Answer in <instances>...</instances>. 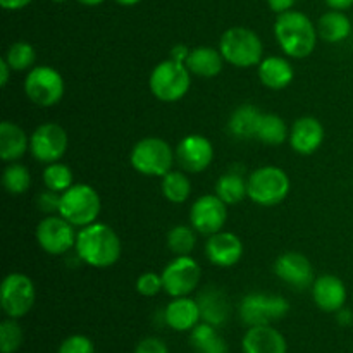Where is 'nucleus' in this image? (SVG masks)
Instances as JSON below:
<instances>
[{"label": "nucleus", "instance_id": "obj_1", "mask_svg": "<svg viewBox=\"0 0 353 353\" xmlns=\"http://www.w3.org/2000/svg\"><path fill=\"white\" fill-rule=\"evenodd\" d=\"M76 254L90 268L107 269L123 254L121 238L109 224L93 223L81 228L76 236Z\"/></svg>", "mask_w": 353, "mask_h": 353}, {"label": "nucleus", "instance_id": "obj_2", "mask_svg": "<svg viewBox=\"0 0 353 353\" xmlns=\"http://www.w3.org/2000/svg\"><path fill=\"white\" fill-rule=\"evenodd\" d=\"M274 34L281 50L293 59L309 57L316 50L317 37H319L312 19L307 14L293 9L278 14Z\"/></svg>", "mask_w": 353, "mask_h": 353}, {"label": "nucleus", "instance_id": "obj_3", "mask_svg": "<svg viewBox=\"0 0 353 353\" xmlns=\"http://www.w3.org/2000/svg\"><path fill=\"white\" fill-rule=\"evenodd\" d=\"M219 50L228 64L240 69L254 68L264 59V43L261 37L245 26H233L224 31L219 40Z\"/></svg>", "mask_w": 353, "mask_h": 353}, {"label": "nucleus", "instance_id": "obj_4", "mask_svg": "<svg viewBox=\"0 0 353 353\" xmlns=\"http://www.w3.org/2000/svg\"><path fill=\"white\" fill-rule=\"evenodd\" d=\"M292 183L288 174L276 165H264L250 172L247 179V195L262 207L279 205L288 196Z\"/></svg>", "mask_w": 353, "mask_h": 353}, {"label": "nucleus", "instance_id": "obj_5", "mask_svg": "<svg viewBox=\"0 0 353 353\" xmlns=\"http://www.w3.org/2000/svg\"><path fill=\"white\" fill-rule=\"evenodd\" d=\"M148 86L155 99L161 102H178L192 86V72L183 62L168 59L159 62L152 71Z\"/></svg>", "mask_w": 353, "mask_h": 353}, {"label": "nucleus", "instance_id": "obj_6", "mask_svg": "<svg viewBox=\"0 0 353 353\" xmlns=\"http://www.w3.org/2000/svg\"><path fill=\"white\" fill-rule=\"evenodd\" d=\"M176 154L171 145L157 137H148L134 143L130 162L137 172L143 176H165L172 171Z\"/></svg>", "mask_w": 353, "mask_h": 353}, {"label": "nucleus", "instance_id": "obj_7", "mask_svg": "<svg viewBox=\"0 0 353 353\" xmlns=\"http://www.w3.org/2000/svg\"><path fill=\"white\" fill-rule=\"evenodd\" d=\"M102 210V202L97 190L90 185H72L61 193L59 214L68 219L72 226L85 228L97 223Z\"/></svg>", "mask_w": 353, "mask_h": 353}, {"label": "nucleus", "instance_id": "obj_8", "mask_svg": "<svg viewBox=\"0 0 353 353\" xmlns=\"http://www.w3.org/2000/svg\"><path fill=\"white\" fill-rule=\"evenodd\" d=\"M240 319L245 326H269L290 312L285 296L274 293H250L240 303Z\"/></svg>", "mask_w": 353, "mask_h": 353}, {"label": "nucleus", "instance_id": "obj_9", "mask_svg": "<svg viewBox=\"0 0 353 353\" xmlns=\"http://www.w3.org/2000/svg\"><path fill=\"white\" fill-rule=\"evenodd\" d=\"M64 79L50 65H34L24 79V93L38 107H54L64 97Z\"/></svg>", "mask_w": 353, "mask_h": 353}, {"label": "nucleus", "instance_id": "obj_10", "mask_svg": "<svg viewBox=\"0 0 353 353\" xmlns=\"http://www.w3.org/2000/svg\"><path fill=\"white\" fill-rule=\"evenodd\" d=\"M37 290L33 281L23 272H10L3 278L0 286V305L3 314L10 319H21L34 305Z\"/></svg>", "mask_w": 353, "mask_h": 353}, {"label": "nucleus", "instance_id": "obj_11", "mask_svg": "<svg viewBox=\"0 0 353 353\" xmlns=\"http://www.w3.org/2000/svg\"><path fill=\"white\" fill-rule=\"evenodd\" d=\"M34 236L43 252L50 255H64L76 247L78 233H74V226L61 214H50L37 224Z\"/></svg>", "mask_w": 353, "mask_h": 353}, {"label": "nucleus", "instance_id": "obj_12", "mask_svg": "<svg viewBox=\"0 0 353 353\" xmlns=\"http://www.w3.org/2000/svg\"><path fill=\"white\" fill-rule=\"evenodd\" d=\"M164 292L172 299L188 296L199 286L202 278V269L199 262L190 255H176L162 271Z\"/></svg>", "mask_w": 353, "mask_h": 353}, {"label": "nucleus", "instance_id": "obj_13", "mask_svg": "<svg viewBox=\"0 0 353 353\" xmlns=\"http://www.w3.org/2000/svg\"><path fill=\"white\" fill-rule=\"evenodd\" d=\"M69 147V137L57 123H43L31 133L30 152L41 164L59 162Z\"/></svg>", "mask_w": 353, "mask_h": 353}, {"label": "nucleus", "instance_id": "obj_14", "mask_svg": "<svg viewBox=\"0 0 353 353\" xmlns=\"http://www.w3.org/2000/svg\"><path fill=\"white\" fill-rule=\"evenodd\" d=\"M228 221V205L214 193V195H202L193 202L190 209V223L195 228L196 233L210 236L214 233L223 231Z\"/></svg>", "mask_w": 353, "mask_h": 353}, {"label": "nucleus", "instance_id": "obj_15", "mask_svg": "<svg viewBox=\"0 0 353 353\" xmlns=\"http://www.w3.org/2000/svg\"><path fill=\"white\" fill-rule=\"evenodd\" d=\"M176 161L186 172H202L212 164L214 147L202 134H186L174 148Z\"/></svg>", "mask_w": 353, "mask_h": 353}, {"label": "nucleus", "instance_id": "obj_16", "mask_svg": "<svg viewBox=\"0 0 353 353\" xmlns=\"http://www.w3.org/2000/svg\"><path fill=\"white\" fill-rule=\"evenodd\" d=\"M274 272L283 283L295 290L312 288L316 276L309 259L299 252H286L279 255L274 262Z\"/></svg>", "mask_w": 353, "mask_h": 353}, {"label": "nucleus", "instance_id": "obj_17", "mask_svg": "<svg viewBox=\"0 0 353 353\" xmlns=\"http://www.w3.org/2000/svg\"><path fill=\"white\" fill-rule=\"evenodd\" d=\"M205 255L217 268H233L243 257V243L230 231H219L207 238Z\"/></svg>", "mask_w": 353, "mask_h": 353}, {"label": "nucleus", "instance_id": "obj_18", "mask_svg": "<svg viewBox=\"0 0 353 353\" xmlns=\"http://www.w3.org/2000/svg\"><path fill=\"white\" fill-rule=\"evenodd\" d=\"M290 145L300 155H312L324 141V126L317 117H299L290 128Z\"/></svg>", "mask_w": 353, "mask_h": 353}, {"label": "nucleus", "instance_id": "obj_19", "mask_svg": "<svg viewBox=\"0 0 353 353\" xmlns=\"http://www.w3.org/2000/svg\"><path fill=\"white\" fill-rule=\"evenodd\" d=\"M312 299L323 312L336 314L347 303V286L338 276L323 274L314 281Z\"/></svg>", "mask_w": 353, "mask_h": 353}, {"label": "nucleus", "instance_id": "obj_20", "mask_svg": "<svg viewBox=\"0 0 353 353\" xmlns=\"http://www.w3.org/2000/svg\"><path fill=\"white\" fill-rule=\"evenodd\" d=\"M241 350L243 353H286L288 343L272 324L254 326L248 327L241 338Z\"/></svg>", "mask_w": 353, "mask_h": 353}, {"label": "nucleus", "instance_id": "obj_21", "mask_svg": "<svg viewBox=\"0 0 353 353\" xmlns=\"http://www.w3.org/2000/svg\"><path fill=\"white\" fill-rule=\"evenodd\" d=\"M164 321L171 330L179 333L192 331L202 321L199 302L190 296L172 299L164 310Z\"/></svg>", "mask_w": 353, "mask_h": 353}, {"label": "nucleus", "instance_id": "obj_22", "mask_svg": "<svg viewBox=\"0 0 353 353\" xmlns=\"http://www.w3.org/2000/svg\"><path fill=\"white\" fill-rule=\"evenodd\" d=\"M196 302H199L200 316H202L203 323L219 327L224 326L226 321L230 319L231 309L228 296L224 295V292L217 290L216 286H209V288L203 290L199 299H196Z\"/></svg>", "mask_w": 353, "mask_h": 353}, {"label": "nucleus", "instance_id": "obj_23", "mask_svg": "<svg viewBox=\"0 0 353 353\" xmlns=\"http://www.w3.org/2000/svg\"><path fill=\"white\" fill-rule=\"evenodd\" d=\"M259 78L264 86L271 90H283L290 86L293 81V65L285 57H278V55H271V57L262 59L261 64L257 65Z\"/></svg>", "mask_w": 353, "mask_h": 353}, {"label": "nucleus", "instance_id": "obj_24", "mask_svg": "<svg viewBox=\"0 0 353 353\" xmlns=\"http://www.w3.org/2000/svg\"><path fill=\"white\" fill-rule=\"evenodd\" d=\"M30 148L26 131L10 121L0 124V159L3 162H16Z\"/></svg>", "mask_w": 353, "mask_h": 353}, {"label": "nucleus", "instance_id": "obj_25", "mask_svg": "<svg viewBox=\"0 0 353 353\" xmlns=\"http://www.w3.org/2000/svg\"><path fill=\"white\" fill-rule=\"evenodd\" d=\"M224 57L219 48L212 47H196L190 52L186 59V68L190 72L200 78H216L224 65Z\"/></svg>", "mask_w": 353, "mask_h": 353}, {"label": "nucleus", "instance_id": "obj_26", "mask_svg": "<svg viewBox=\"0 0 353 353\" xmlns=\"http://www.w3.org/2000/svg\"><path fill=\"white\" fill-rule=\"evenodd\" d=\"M317 33L326 43H340L352 33V21L343 10H327L317 21Z\"/></svg>", "mask_w": 353, "mask_h": 353}, {"label": "nucleus", "instance_id": "obj_27", "mask_svg": "<svg viewBox=\"0 0 353 353\" xmlns=\"http://www.w3.org/2000/svg\"><path fill=\"white\" fill-rule=\"evenodd\" d=\"M261 116L262 112L257 107L252 105V103H243V105L236 107L230 116L228 130L234 138L250 140V138H255V131H257Z\"/></svg>", "mask_w": 353, "mask_h": 353}, {"label": "nucleus", "instance_id": "obj_28", "mask_svg": "<svg viewBox=\"0 0 353 353\" xmlns=\"http://www.w3.org/2000/svg\"><path fill=\"white\" fill-rule=\"evenodd\" d=\"M190 343L196 353H230L228 343L212 324L199 323L190 331Z\"/></svg>", "mask_w": 353, "mask_h": 353}, {"label": "nucleus", "instance_id": "obj_29", "mask_svg": "<svg viewBox=\"0 0 353 353\" xmlns=\"http://www.w3.org/2000/svg\"><path fill=\"white\" fill-rule=\"evenodd\" d=\"M290 138L288 124L285 119L276 114H264L262 112L259 119L257 131H255V140L262 141L265 145H281Z\"/></svg>", "mask_w": 353, "mask_h": 353}, {"label": "nucleus", "instance_id": "obj_30", "mask_svg": "<svg viewBox=\"0 0 353 353\" xmlns=\"http://www.w3.org/2000/svg\"><path fill=\"white\" fill-rule=\"evenodd\" d=\"M216 195L226 205H236L247 195V179L234 169L228 171L216 181Z\"/></svg>", "mask_w": 353, "mask_h": 353}, {"label": "nucleus", "instance_id": "obj_31", "mask_svg": "<svg viewBox=\"0 0 353 353\" xmlns=\"http://www.w3.org/2000/svg\"><path fill=\"white\" fill-rule=\"evenodd\" d=\"M162 195L171 203H185L192 195V181L181 171H169L162 176Z\"/></svg>", "mask_w": 353, "mask_h": 353}, {"label": "nucleus", "instance_id": "obj_32", "mask_svg": "<svg viewBox=\"0 0 353 353\" xmlns=\"http://www.w3.org/2000/svg\"><path fill=\"white\" fill-rule=\"evenodd\" d=\"M2 185L9 195H23L31 185L30 169L19 162H10L2 174Z\"/></svg>", "mask_w": 353, "mask_h": 353}, {"label": "nucleus", "instance_id": "obj_33", "mask_svg": "<svg viewBox=\"0 0 353 353\" xmlns=\"http://www.w3.org/2000/svg\"><path fill=\"white\" fill-rule=\"evenodd\" d=\"M43 185L47 190H52L55 193H64L65 190L71 188L72 183V171L69 165L62 162H52L47 164L43 169Z\"/></svg>", "mask_w": 353, "mask_h": 353}, {"label": "nucleus", "instance_id": "obj_34", "mask_svg": "<svg viewBox=\"0 0 353 353\" xmlns=\"http://www.w3.org/2000/svg\"><path fill=\"white\" fill-rule=\"evenodd\" d=\"M165 241H168L169 250H171L174 255H190L193 250H195V243H196L195 228L183 226V224L171 228Z\"/></svg>", "mask_w": 353, "mask_h": 353}, {"label": "nucleus", "instance_id": "obj_35", "mask_svg": "<svg viewBox=\"0 0 353 353\" xmlns=\"http://www.w3.org/2000/svg\"><path fill=\"white\" fill-rule=\"evenodd\" d=\"M3 59L12 68V71H28V69L34 68L37 52H34L33 45H30L28 41H16L7 48V54Z\"/></svg>", "mask_w": 353, "mask_h": 353}, {"label": "nucleus", "instance_id": "obj_36", "mask_svg": "<svg viewBox=\"0 0 353 353\" xmlns=\"http://www.w3.org/2000/svg\"><path fill=\"white\" fill-rule=\"evenodd\" d=\"M23 345V330H21L17 319L7 317L0 324V352L16 353Z\"/></svg>", "mask_w": 353, "mask_h": 353}, {"label": "nucleus", "instance_id": "obj_37", "mask_svg": "<svg viewBox=\"0 0 353 353\" xmlns=\"http://www.w3.org/2000/svg\"><path fill=\"white\" fill-rule=\"evenodd\" d=\"M164 290V283H162V276L155 274V272H143L140 278L137 279V292L141 296H155Z\"/></svg>", "mask_w": 353, "mask_h": 353}, {"label": "nucleus", "instance_id": "obj_38", "mask_svg": "<svg viewBox=\"0 0 353 353\" xmlns=\"http://www.w3.org/2000/svg\"><path fill=\"white\" fill-rule=\"evenodd\" d=\"M57 353H95V345L88 336L72 334L62 341Z\"/></svg>", "mask_w": 353, "mask_h": 353}, {"label": "nucleus", "instance_id": "obj_39", "mask_svg": "<svg viewBox=\"0 0 353 353\" xmlns=\"http://www.w3.org/2000/svg\"><path fill=\"white\" fill-rule=\"evenodd\" d=\"M61 205V193H55L52 190H45L37 196V207L45 214H59Z\"/></svg>", "mask_w": 353, "mask_h": 353}, {"label": "nucleus", "instance_id": "obj_40", "mask_svg": "<svg viewBox=\"0 0 353 353\" xmlns=\"http://www.w3.org/2000/svg\"><path fill=\"white\" fill-rule=\"evenodd\" d=\"M134 353H169V348L161 338L148 336L143 338V340L137 345Z\"/></svg>", "mask_w": 353, "mask_h": 353}, {"label": "nucleus", "instance_id": "obj_41", "mask_svg": "<svg viewBox=\"0 0 353 353\" xmlns=\"http://www.w3.org/2000/svg\"><path fill=\"white\" fill-rule=\"evenodd\" d=\"M268 6L272 12L281 14L292 9L295 6V0H268Z\"/></svg>", "mask_w": 353, "mask_h": 353}, {"label": "nucleus", "instance_id": "obj_42", "mask_svg": "<svg viewBox=\"0 0 353 353\" xmlns=\"http://www.w3.org/2000/svg\"><path fill=\"white\" fill-rule=\"evenodd\" d=\"M190 52H192V48H188L186 45H174V47L171 48V59L186 64V59L190 57Z\"/></svg>", "mask_w": 353, "mask_h": 353}, {"label": "nucleus", "instance_id": "obj_43", "mask_svg": "<svg viewBox=\"0 0 353 353\" xmlns=\"http://www.w3.org/2000/svg\"><path fill=\"white\" fill-rule=\"evenodd\" d=\"M33 0H0V6L6 10H21L28 7Z\"/></svg>", "mask_w": 353, "mask_h": 353}, {"label": "nucleus", "instance_id": "obj_44", "mask_svg": "<svg viewBox=\"0 0 353 353\" xmlns=\"http://www.w3.org/2000/svg\"><path fill=\"white\" fill-rule=\"evenodd\" d=\"M336 321H338V324H340V326H345V327L352 326V324H353V312L350 309H347V307H343V309H340L336 312Z\"/></svg>", "mask_w": 353, "mask_h": 353}, {"label": "nucleus", "instance_id": "obj_45", "mask_svg": "<svg viewBox=\"0 0 353 353\" xmlns=\"http://www.w3.org/2000/svg\"><path fill=\"white\" fill-rule=\"evenodd\" d=\"M10 71H12V68L7 64L6 59H0V86H2V88H6L7 83H9Z\"/></svg>", "mask_w": 353, "mask_h": 353}, {"label": "nucleus", "instance_id": "obj_46", "mask_svg": "<svg viewBox=\"0 0 353 353\" xmlns=\"http://www.w3.org/2000/svg\"><path fill=\"white\" fill-rule=\"evenodd\" d=\"M324 2L330 9L334 10H347L353 6V0H324Z\"/></svg>", "mask_w": 353, "mask_h": 353}, {"label": "nucleus", "instance_id": "obj_47", "mask_svg": "<svg viewBox=\"0 0 353 353\" xmlns=\"http://www.w3.org/2000/svg\"><path fill=\"white\" fill-rule=\"evenodd\" d=\"M78 2L83 3V6H86V7H97V6H100V3L105 2V0H78Z\"/></svg>", "mask_w": 353, "mask_h": 353}, {"label": "nucleus", "instance_id": "obj_48", "mask_svg": "<svg viewBox=\"0 0 353 353\" xmlns=\"http://www.w3.org/2000/svg\"><path fill=\"white\" fill-rule=\"evenodd\" d=\"M119 6H124V7H131V6H137V3H140L141 0H116Z\"/></svg>", "mask_w": 353, "mask_h": 353}, {"label": "nucleus", "instance_id": "obj_49", "mask_svg": "<svg viewBox=\"0 0 353 353\" xmlns=\"http://www.w3.org/2000/svg\"><path fill=\"white\" fill-rule=\"evenodd\" d=\"M50 2H55V3H62V2H68V0H50Z\"/></svg>", "mask_w": 353, "mask_h": 353}]
</instances>
